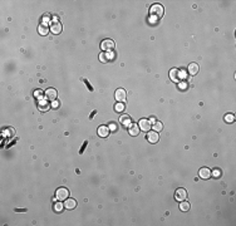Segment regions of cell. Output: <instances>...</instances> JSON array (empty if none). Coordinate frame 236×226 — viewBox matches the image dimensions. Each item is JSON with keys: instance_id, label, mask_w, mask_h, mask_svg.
Wrapping results in <instances>:
<instances>
[{"instance_id": "ba28073f", "label": "cell", "mask_w": 236, "mask_h": 226, "mask_svg": "<svg viewBox=\"0 0 236 226\" xmlns=\"http://www.w3.org/2000/svg\"><path fill=\"white\" fill-rule=\"evenodd\" d=\"M138 127H139L142 131L148 132L150 128H151V122H150L148 119H141V121L138 122Z\"/></svg>"}, {"instance_id": "ffe728a7", "label": "cell", "mask_w": 236, "mask_h": 226, "mask_svg": "<svg viewBox=\"0 0 236 226\" xmlns=\"http://www.w3.org/2000/svg\"><path fill=\"white\" fill-rule=\"evenodd\" d=\"M180 210L181 211H188L190 210V204H188L187 201H181V204H180Z\"/></svg>"}, {"instance_id": "4316f807", "label": "cell", "mask_w": 236, "mask_h": 226, "mask_svg": "<svg viewBox=\"0 0 236 226\" xmlns=\"http://www.w3.org/2000/svg\"><path fill=\"white\" fill-rule=\"evenodd\" d=\"M108 128H109V131H116V130H117V126H116L114 123H111V124L108 126Z\"/></svg>"}, {"instance_id": "7c38bea8", "label": "cell", "mask_w": 236, "mask_h": 226, "mask_svg": "<svg viewBox=\"0 0 236 226\" xmlns=\"http://www.w3.org/2000/svg\"><path fill=\"white\" fill-rule=\"evenodd\" d=\"M62 24L58 23V22H54L52 25H50V31L53 34H60L62 33Z\"/></svg>"}, {"instance_id": "ac0fdd59", "label": "cell", "mask_w": 236, "mask_h": 226, "mask_svg": "<svg viewBox=\"0 0 236 226\" xmlns=\"http://www.w3.org/2000/svg\"><path fill=\"white\" fill-rule=\"evenodd\" d=\"M49 108H50V104H49L48 102H45L44 99H42V101L38 103V109L42 111V112H46Z\"/></svg>"}, {"instance_id": "44dd1931", "label": "cell", "mask_w": 236, "mask_h": 226, "mask_svg": "<svg viewBox=\"0 0 236 226\" xmlns=\"http://www.w3.org/2000/svg\"><path fill=\"white\" fill-rule=\"evenodd\" d=\"M124 109H126V106H124L123 103H121V102H118V103L114 106V111L118 112V113H122Z\"/></svg>"}, {"instance_id": "7a4b0ae2", "label": "cell", "mask_w": 236, "mask_h": 226, "mask_svg": "<svg viewBox=\"0 0 236 226\" xmlns=\"http://www.w3.org/2000/svg\"><path fill=\"white\" fill-rule=\"evenodd\" d=\"M68 196H69V191H68V188H66V187H59V188L57 190V192H55V197H57V200H59V201L67 200Z\"/></svg>"}, {"instance_id": "5bb4252c", "label": "cell", "mask_w": 236, "mask_h": 226, "mask_svg": "<svg viewBox=\"0 0 236 226\" xmlns=\"http://www.w3.org/2000/svg\"><path fill=\"white\" fill-rule=\"evenodd\" d=\"M116 99H117V102H123V101H126V91L124 89H117L116 91Z\"/></svg>"}, {"instance_id": "3957f363", "label": "cell", "mask_w": 236, "mask_h": 226, "mask_svg": "<svg viewBox=\"0 0 236 226\" xmlns=\"http://www.w3.org/2000/svg\"><path fill=\"white\" fill-rule=\"evenodd\" d=\"M146 138H147V141L150 143H157V142H158V139H160V136H158V133L154 132V131H148Z\"/></svg>"}, {"instance_id": "8fae6325", "label": "cell", "mask_w": 236, "mask_h": 226, "mask_svg": "<svg viewBox=\"0 0 236 226\" xmlns=\"http://www.w3.org/2000/svg\"><path fill=\"white\" fill-rule=\"evenodd\" d=\"M187 71H188V73H190L191 75H196L198 73V71H200L198 64L197 63H190V64H188Z\"/></svg>"}, {"instance_id": "83f0119b", "label": "cell", "mask_w": 236, "mask_h": 226, "mask_svg": "<svg viewBox=\"0 0 236 226\" xmlns=\"http://www.w3.org/2000/svg\"><path fill=\"white\" fill-rule=\"evenodd\" d=\"M52 107H53V108H58V107H59V102H57V101H54V102L52 103Z\"/></svg>"}, {"instance_id": "e0dca14e", "label": "cell", "mask_w": 236, "mask_h": 226, "mask_svg": "<svg viewBox=\"0 0 236 226\" xmlns=\"http://www.w3.org/2000/svg\"><path fill=\"white\" fill-rule=\"evenodd\" d=\"M75 206H77V201L74 199H67L64 202V207L67 210H73V208H75Z\"/></svg>"}, {"instance_id": "9c48e42d", "label": "cell", "mask_w": 236, "mask_h": 226, "mask_svg": "<svg viewBox=\"0 0 236 226\" xmlns=\"http://www.w3.org/2000/svg\"><path fill=\"white\" fill-rule=\"evenodd\" d=\"M99 59H101V62H103V63H108V60L114 59V53H113V52L102 53V54L99 55Z\"/></svg>"}, {"instance_id": "d4e9b609", "label": "cell", "mask_w": 236, "mask_h": 226, "mask_svg": "<svg viewBox=\"0 0 236 226\" xmlns=\"http://www.w3.org/2000/svg\"><path fill=\"white\" fill-rule=\"evenodd\" d=\"M234 119H235V117H234V115H231V113H229V115L225 116V121H226L227 123H232Z\"/></svg>"}, {"instance_id": "603a6c76", "label": "cell", "mask_w": 236, "mask_h": 226, "mask_svg": "<svg viewBox=\"0 0 236 226\" xmlns=\"http://www.w3.org/2000/svg\"><path fill=\"white\" fill-rule=\"evenodd\" d=\"M34 97H35L37 99H40V101H42V99L44 98V97H45V94H44V93H43L40 89H37V91L34 92Z\"/></svg>"}, {"instance_id": "30bf717a", "label": "cell", "mask_w": 236, "mask_h": 226, "mask_svg": "<svg viewBox=\"0 0 236 226\" xmlns=\"http://www.w3.org/2000/svg\"><path fill=\"white\" fill-rule=\"evenodd\" d=\"M119 123H122V126L123 127H130L131 124H132V119H131V117L128 116V115H123V116H121V118H119Z\"/></svg>"}, {"instance_id": "cb8c5ba5", "label": "cell", "mask_w": 236, "mask_h": 226, "mask_svg": "<svg viewBox=\"0 0 236 226\" xmlns=\"http://www.w3.org/2000/svg\"><path fill=\"white\" fill-rule=\"evenodd\" d=\"M63 207H64V204L57 202V204H54V211H57V212H60L62 210H63Z\"/></svg>"}, {"instance_id": "4fadbf2b", "label": "cell", "mask_w": 236, "mask_h": 226, "mask_svg": "<svg viewBox=\"0 0 236 226\" xmlns=\"http://www.w3.org/2000/svg\"><path fill=\"white\" fill-rule=\"evenodd\" d=\"M97 132H98V136H99V137L104 138V137H107V136L109 135V128H108L107 126H99Z\"/></svg>"}, {"instance_id": "7402d4cb", "label": "cell", "mask_w": 236, "mask_h": 226, "mask_svg": "<svg viewBox=\"0 0 236 226\" xmlns=\"http://www.w3.org/2000/svg\"><path fill=\"white\" fill-rule=\"evenodd\" d=\"M162 128H163V126H162V123L158 121V122H154V124H153V130H154V132H160V131H162Z\"/></svg>"}, {"instance_id": "277c9868", "label": "cell", "mask_w": 236, "mask_h": 226, "mask_svg": "<svg viewBox=\"0 0 236 226\" xmlns=\"http://www.w3.org/2000/svg\"><path fill=\"white\" fill-rule=\"evenodd\" d=\"M101 48L103 50H111V49H113L114 48V42L113 40H111V39H104L103 42H102V44H101Z\"/></svg>"}, {"instance_id": "9a60e30c", "label": "cell", "mask_w": 236, "mask_h": 226, "mask_svg": "<svg viewBox=\"0 0 236 226\" xmlns=\"http://www.w3.org/2000/svg\"><path fill=\"white\" fill-rule=\"evenodd\" d=\"M50 31V28L46 25V24H40L39 26H38V33L40 34V35H46Z\"/></svg>"}, {"instance_id": "d6986e66", "label": "cell", "mask_w": 236, "mask_h": 226, "mask_svg": "<svg viewBox=\"0 0 236 226\" xmlns=\"http://www.w3.org/2000/svg\"><path fill=\"white\" fill-rule=\"evenodd\" d=\"M170 78H171V80H174V82H178L180 75H178V71H177L176 68L171 69V72H170Z\"/></svg>"}, {"instance_id": "2e32d148", "label": "cell", "mask_w": 236, "mask_h": 226, "mask_svg": "<svg viewBox=\"0 0 236 226\" xmlns=\"http://www.w3.org/2000/svg\"><path fill=\"white\" fill-rule=\"evenodd\" d=\"M128 133H130L131 136H138V133H139V128H138V124H136V123H132V124L128 127Z\"/></svg>"}, {"instance_id": "8992f818", "label": "cell", "mask_w": 236, "mask_h": 226, "mask_svg": "<svg viewBox=\"0 0 236 226\" xmlns=\"http://www.w3.org/2000/svg\"><path fill=\"white\" fill-rule=\"evenodd\" d=\"M57 95H58V93H57V91L54 88H49V89L45 91V98L49 99V101H55Z\"/></svg>"}, {"instance_id": "6da1fadb", "label": "cell", "mask_w": 236, "mask_h": 226, "mask_svg": "<svg viewBox=\"0 0 236 226\" xmlns=\"http://www.w3.org/2000/svg\"><path fill=\"white\" fill-rule=\"evenodd\" d=\"M150 13L152 17H156V18H161L163 15V6L161 4H154L151 6L150 9Z\"/></svg>"}, {"instance_id": "52a82bcc", "label": "cell", "mask_w": 236, "mask_h": 226, "mask_svg": "<svg viewBox=\"0 0 236 226\" xmlns=\"http://www.w3.org/2000/svg\"><path fill=\"white\" fill-rule=\"evenodd\" d=\"M198 176L201 177V179H203V180L210 179V177H211V171H210V168H207V167H202V168H200V171H198Z\"/></svg>"}, {"instance_id": "5b68a950", "label": "cell", "mask_w": 236, "mask_h": 226, "mask_svg": "<svg viewBox=\"0 0 236 226\" xmlns=\"http://www.w3.org/2000/svg\"><path fill=\"white\" fill-rule=\"evenodd\" d=\"M186 196H187V192H186V190L185 188H177L176 190V192H175V199L177 200V201H183L185 199H186Z\"/></svg>"}, {"instance_id": "484cf974", "label": "cell", "mask_w": 236, "mask_h": 226, "mask_svg": "<svg viewBox=\"0 0 236 226\" xmlns=\"http://www.w3.org/2000/svg\"><path fill=\"white\" fill-rule=\"evenodd\" d=\"M211 175H212L214 177H216V179H218V177L221 176V171H220L218 168H216V170H214V172H211Z\"/></svg>"}]
</instances>
